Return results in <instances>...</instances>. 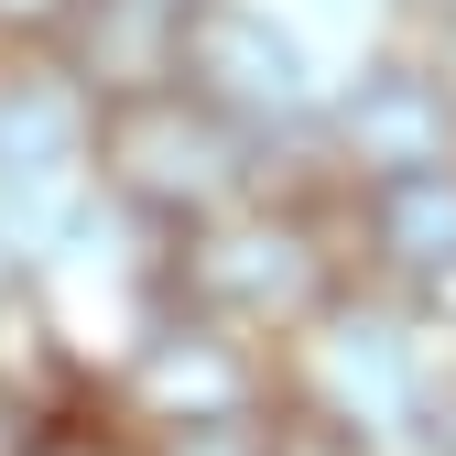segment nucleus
<instances>
[{"instance_id": "f257e3e1", "label": "nucleus", "mask_w": 456, "mask_h": 456, "mask_svg": "<svg viewBox=\"0 0 456 456\" xmlns=\"http://www.w3.org/2000/svg\"><path fill=\"white\" fill-rule=\"evenodd\" d=\"M98 175L120 185L142 217H163V228H207L228 196L250 185V131H228L207 98H185L175 77H163V87L109 98V120H98Z\"/></svg>"}, {"instance_id": "f03ea898", "label": "nucleus", "mask_w": 456, "mask_h": 456, "mask_svg": "<svg viewBox=\"0 0 456 456\" xmlns=\"http://www.w3.org/2000/svg\"><path fill=\"white\" fill-rule=\"evenodd\" d=\"M175 282L217 326H305L337 305V261L315 250L305 217H207V228H185Z\"/></svg>"}, {"instance_id": "7ed1b4c3", "label": "nucleus", "mask_w": 456, "mask_h": 456, "mask_svg": "<svg viewBox=\"0 0 456 456\" xmlns=\"http://www.w3.org/2000/svg\"><path fill=\"white\" fill-rule=\"evenodd\" d=\"M175 87L207 98L228 131H282L305 109V44L282 33L261 0H196L175 22Z\"/></svg>"}, {"instance_id": "20e7f679", "label": "nucleus", "mask_w": 456, "mask_h": 456, "mask_svg": "<svg viewBox=\"0 0 456 456\" xmlns=\"http://www.w3.org/2000/svg\"><path fill=\"white\" fill-rule=\"evenodd\" d=\"M337 152H348L370 185L456 163V87H445L435 66H403V54L359 66V77H348V98H337Z\"/></svg>"}, {"instance_id": "39448f33", "label": "nucleus", "mask_w": 456, "mask_h": 456, "mask_svg": "<svg viewBox=\"0 0 456 456\" xmlns=\"http://www.w3.org/2000/svg\"><path fill=\"white\" fill-rule=\"evenodd\" d=\"M315 403L359 435H391L424 413V370H413V337L380 326V315H337L326 348H315Z\"/></svg>"}, {"instance_id": "423d86ee", "label": "nucleus", "mask_w": 456, "mask_h": 456, "mask_svg": "<svg viewBox=\"0 0 456 456\" xmlns=\"http://www.w3.org/2000/svg\"><path fill=\"white\" fill-rule=\"evenodd\" d=\"M131 391L163 424H217V413H250V359H240V337H217V315L207 326H163V337H142Z\"/></svg>"}, {"instance_id": "0eeeda50", "label": "nucleus", "mask_w": 456, "mask_h": 456, "mask_svg": "<svg viewBox=\"0 0 456 456\" xmlns=\"http://www.w3.org/2000/svg\"><path fill=\"white\" fill-rule=\"evenodd\" d=\"M98 120L66 77H0V185H77Z\"/></svg>"}, {"instance_id": "6e6552de", "label": "nucleus", "mask_w": 456, "mask_h": 456, "mask_svg": "<svg viewBox=\"0 0 456 456\" xmlns=\"http://www.w3.org/2000/svg\"><path fill=\"white\" fill-rule=\"evenodd\" d=\"M359 228H370V261L403 282H435L456 261V163H435V175H391L359 196Z\"/></svg>"}, {"instance_id": "1a4fd4ad", "label": "nucleus", "mask_w": 456, "mask_h": 456, "mask_svg": "<svg viewBox=\"0 0 456 456\" xmlns=\"http://www.w3.org/2000/svg\"><path fill=\"white\" fill-rule=\"evenodd\" d=\"M272 456H380V445H370L359 424H337L326 403H305V413H282V424H272Z\"/></svg>"}, {"instance_id": "9d476101", "label": "nucleus", "mask_w": 456, "mask_h": 456, "mask_svg": "<svg viewBox=\"0 0 456 456\" xmlns=\"http://www.w3.org/2000/svg\"><path fill=\"white\" fill-rule=\"evenodd\" d=\"M163 456H272V424L261 413H217V424H175Z\"/></svg>"}, {"instance_id": "9b49d317", "label": "nucleus", "mask_w": 456, "mask_h": 456, "mask_svg": "<svg viewBox=\"0 0 456 456\" xmlns=\"http://www.w3.org/2000/svg\"><path fill=\"white\" fill-rule=\"evenodd\" d=\"M98 12V0H0V44H54V33H77Z\"/></svg>"}, {"instance_id": "f8f14e48", "label": "nucleus", "mask_w": 456, "mask_h": 456, "mask_svg": "<svg viewBox=\"0 0 456 456\" xmlns=\"http://www.w3.org/2000/svg\"><path fill=\"white\" fill-rule=\"evenodd\" d=\"M403 435H413V456H456V403H445V391H424V413H413Z\"/></svg>"}, {"instance_id": "ddd939ff", "label": "nucleus", "mask_w": 456, "mask_h": 456, "mask_svg": "<svg viewBox=\"0 0 456 456\" xmlns=\"http://www.w3.org/2000/svg\"><path fill=\"white\" fill-rule=\"evenodd\" d=\"M0 456H44V424H33V403L12 380H0Z\"/></svg>"}, {"instance_id": "4468645a", "label": "nucleus", "mask_w": 456, "mask_h": 456, "mask_svg": "<svg viewBox=\"0 0 456 456\" xmlns=\"http://www.w3.org/2000/svg\"><path fill=\"white\" fill-rule=\"evenodd\" d=\"M413 315H424V326H456V261H445L435 282H413Z\"/></svg>"}, {"instance_id": "2eb2a0df", "label": "nucleus", "mask_w": 456, "mask_h": 456, "mask_svg": "<svg viewBox=\"0 0 456 456\" xmlns=\"http://www.w3.org/2000/svg\"><path fill=\"white\" fill-rule=\"evenodd\" d=\"M44 456H120V445H98V435H44Z\"/></svg>"}, {"instance_id": "dca6fc26", "label": "nucleus", "mask_w": 456, "mask_h": 456, "mask_svg": "<svg viewBox=\"0 0 456 456\" xmlns=\"http://www.w3.org/2000/svg\"><path fill=\"white\" fill-rule=\"evenodd\" d=\"M109 12H152V22H185L196 0H109Z\"/></svg>"}, {"instance_id": "f3484780", "label": "nucleus", "mask_w": 456, "mask_h": 456, "mask_svg": "<svg viewBox=\"0 0 456 456\" xmlns=\"http://www.w3.org/2000/svg\"><path fill=\"white\" fill-rule=\"evenodd\" d=\"M413 12H424V22H456V0H413Z\"/></svg>"}]
</instances>
